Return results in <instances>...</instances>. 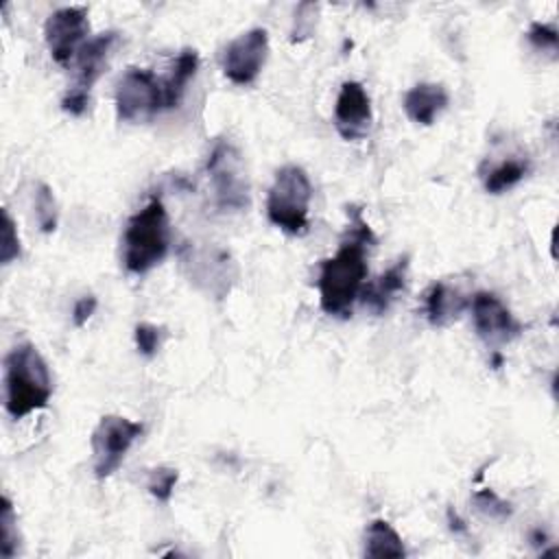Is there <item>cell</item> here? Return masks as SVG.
<instances>
[{"label":"cell","mask_w":559,"mask_h":559,"mask_svg":"<svg viewBox=\"0 0 559 559\" xmlns=\"http://www.w3.org/2000/svg\"><path fill=\"white\" fill-rule=\"evenodd\" d=\"M376 242L369 223L352 207L347 236L332 258H325L319 269V304L330 317L347 319L367 280V249Z\"/></svg>","instance_id":"cell-1"},{"label":"cell","mask_w":559,"mask_h":559,"mask_svg":"<svg viewBox=\"0 0 559 559\" xmlns=\"http://www.w3.org/2000/svg\"><path fill=\"white\" fill-rule=\"evenodd\" d=\"M52 395L50 369L33 343L15 345L4 358V411L22 419L46 408Z\"/></svg>","instance_id":"cell-2"},{"label":"cell","mask_w":559,"mask_h":559,"mask_svg":"<svg viewBox=\"0 0 559 559\" xmlns=\"http://www.w3.org/2000/svg\"><path fill=\"white\" fill-rule=\"evenodd\" d=\"M168 247H170L168 212L164 201L159 197H153L124 225V231L120 238L122 266L133 275H144L166 258Z\"/></svg>","instance_id":"cell-3"},{"label":"cell","mask_w":559,"mask_h":559,"mask_svg":"<svg viewBox=\"0 0 559 559\" xmlns=\"http://www.w3.org/2000/svg\"><path fill=\"white\" fill-rule=\"evenodd\" d=\"M312 201V183L306 170L297 164H286L275 173L266 197L269 221L290 236H301L308 229V210Z\"/></svg>","instance_id":"cell-4"},{"label":"cell","mask_w":559,"mask_h":559,"mask_svg":"<svg viewBox=\"0 0 559 559\" xmlns=\"http://www.w3.org/2000/svg\"><path fill=\"white\" fill-rule=\"evenodd\" d=\"M205 170L212 183L214 203L223 212H242L249 207V177L240 151L227 142L218 140L205 162Z\"/></svg>","instance_id":"cell-5"},{"label":"cell","mask_w":559,"mask_h":559,"mask_svg":"<svg viewBox=\"0 0 559 559\" xmlns=\"http://www.w3.org/2000/svg\"><path fill=\"white\" fill-rule=\"evenodd\" d=\"M116 114L124 122H144L166 109L162 76L146 68H127L116 81Z\"/></svg>","instance_id":"cell-6"},{"label":"cell","mask_w":559,"mask_h":559,"mask_svg":"<svg viewBox=\"0 0 559 559\" xmlns=\"http://www.w3.org/2000/svg\"><path fill=\"white\" fill-rule=\"evenodd\" d=\"M144 424L122 415H103L96 424L92 445V469L96 478H109L124 461L131 445L142 437Z\"/></svg>","instance_id":"cell-7"},{"label":"cell","mask_w":559,"mask_h":559,"mask_svg":"<svg viewBox=\"0 0 559 559\" xmlns=\"http://www.w3.org/2000/svg\"><path fill=\"white\" fill-rule=\"evenodd\" d=\"M179 258L190 282L203 293L216 299H223L231 290L236 269L227 251L218 247L183 245L179 251Z\"/></svg>","instance_id":"cell-8"},{"label":"cell","mask_w":559,"mask_h":559,"mask_svg":"<svg viewBox=\"0 0 559 559\" xmlns=\"http://www.w3.org/2000/svg\"><path fill=\"white\" fill-rule=\"evenodd\" d=\"M269 57V33L262 26H253L234 37L221 55L223 74L234 85H251Z\"/></svg>","instance_id":"cell-9"},{"label":"cell","mask_w":559,"mask_h":559,"mask_svg":"<svg viewBox=\"0 0 559 559\" xmlns=\"http://www.w3.org/2000/svg\"><path fill=\"white\" fill-rule=\"evenodd\" d=\"M87 33V7H61L52 11L44 22V39L48 52L59 66H68L72 59H76Z\"/></svg>","instance_id":"cell-10"},{"label":"cell","mask_w":559,"mask_h":559,"mask_svg":"<svg viewBox=\"0 0 559 559\" xmlns=\"http://www.w3.org/2000/svg\"><path fill=\"white\" fill-rule=\"evenodd\" d=\"M467 306L472 310L474 330L487 345H504L524 332V325L496 293L478 290Z\"/></svg>","instance_id":"cell-11"},{"label":"cell","mask_w":559,"mask_h":559,"mask_svg":"<svg viewBox=\"0 0 559 559\" xmlns=\"http://www.w3.org/2000/svg\"><path fill=\"white\" fill-rule=\"evenodd\" d=\"M371 100L362 83L345 81L334 105V127L343 140H360L371 127Z\"/></svg>","instance_id":"cell-12"},{"label":"cell","mask_w":559,"mask_h":559,"mask_svg":"<svg viewBox=\"0 0 559 559\" xmlns=\"http://www.w3.org/2000/svg\"><path fill=\"white\" fill-rule=\"evenodd\" d=\"M116 44H118V31H105L87 39L76 55V79L70 90L90 96L92 85L103 74Z\"/></svg>","instance_id":"cell-13"},{"label":"cell","mask_w":559,"mask_h":559,"mask_svg":"<svg viewBox=\"0 0 559 559\" xmlns=\"http://www.w3.org/2000/svg\"><path fill=\"white\" fill-rule=\"evenodd\" d=\"M408 277V255L400 258L395 264H391L384 273H380L376 280L367 282L360 290V301L371 314H384L395 297L406 288Z\"/></svg>","instance_id":"cell-14"},{"label":"cell","mask_w":559,"mask_h":559,"mask_svg":"<svg viewBox=\"0 0 559 559\" xmlns=\"http://www.w3.org/2000/svg\"><path fill=\"white\" fill-rule=\"evenodd\" d=\"M448 90L441 83H417L404 94L402 107L408 120L428 127L448 107Z\"/></svg>","instance_id":"cell-15"},{"label":"cell","mask_w":559,"mask_h":559,"mask_svg":"<svg viewBox=\"0 0 559 559\" xmlns=\"http://www.w3.org/2000/svg\"><path fill=\"white\" fill-rule=\"evenodd\" d=\"M467 299L445 282H432L424 293V314L432 328H445L461 317Z\"/></svg>","instance_id":"cell-16"},{"label":"cell","mask_w":559,"mask_h":559,"mask_svg":"<svg viewBox=\"0 0 559 559\" xmlns=\"http://www.w3.org/2000/svg\"><path fill=\"white\" fill-rule=\"evenodd\" d=\"M365 557L371 559H400L406 557V546L400 533L382 518L371 520L365 528Z\"/></svg>","instance_id":"cell-17"},{"label":"cell","mask_w":559,"mask_h":559,"mask_svg":"<svg viewBox=\"0 0 559 559\" xmlns=\"http://www.w3.org/2000/svg\"><path fill=\"white\" fill-rule=\"evenodd\" d=\"M197 70H199V52L194 48H183L177 55L170 72L166 76H162L164 94H166V109H173L181 103L186 87L194 79Z\"/></svg>","instance_id":"cell-18"},{"label":"cell","mask_w":559,"mask_h":559,"mask_svg":"<svg viewBox=\"0 0 559 559\" xmlns=\"http://www.w3.org/2000/svg\"><path fill=\"white\" fill-rule=\"evenodd\" d=\"M528 159H504L483 175V186L489 194H502L504 190L518 186L528 175Z\"/></svg>","instance_id":"cell-19"},{"label":"cell","mask_w":559,"mask_h":559,"mask_svg":"<svg viewBox=\"0 0 559 559\" xmlns=\"http://www.w3.org/2000/svg\"><path fill=\"white\" fill-rule=\"evenodd\" d=\"M20 548V533H17V515L9 496H2V511H0V555L11 559L17 555Z\"/></svg>","instance_id":"cell-20"},{"label":"cell","mask_w":559,"mask_h":559,"mask_svg":"<svg viewBox=\"0 0 559 559\" xmlns=\"http://www.w3.org/2000/svg\"><path fill=\"white\" fill-rule=\"evenodd\" d=\"M35 218L44 234H52L57 229L59 210H57L55 194L46 183H37L35 188Z\"/></svg>","instance_id":"cell-21"},{"label":"cell","mask_w":559,"mask_h":559,"mask_svg":"<svg viewBox=\"0 0 559 559\" xmlns=\"http://www.w3.org/2000/svg\"><path fill=\"white\" fill-rule=\"evenodd\" d=\"M472 502L476 507L478 513H483L489 520H507L513 513L511 502H507L504 498H500L493 489H478L472 493Z\"/></svg>","instance_id":"cell-22"},{"label":"cell","mask_w":559,"mask_h":559,"mask_svg":"<svg viewBox=\"0 0 559 559\" xmlns=\"http://www.w3.org/2000/svg\"><path fill=\"white\" fill-rule=\"evenodd\" d=\"M164 338H166V328L162 325H155V323H148V321H140L133 330V341H135V347L138 352L144 356V358H153L162 345H164Z\"/></svg>","instance_id":"cell-23"},{"label":"cell","mask_w":559,"mask_h":559,"mask_svg":"<svg viewBox=\"0 0 559 559\" xmlns=\"http://www.w3.org/2000/svg\"><path fill=\"white\" fill-rule=\"evenodd\" d=\"M179 480V472L175 467H168V465H159V467H153L148 472V480H146V489L148 493L159 500V502H168L173 491H175V485Z\"/></svg>","instance_id":"cell-24"},{"label":"cell","mask_w":559,"mask_h":559,"mask_svg":"<svg viewBox=\"0 0 559 559\" xmlns=\"http://www.w3.org/2000/svg\"><path fill=\"white\" fill-rule=\"evenodd\" d=\"M20 255H22V245H20L17 227H15V221L11 218L9 210L4 207L2 210V236H0V262L11 264Z\"/></svg>","instance_id":"cell-25"},{"label":"cell","mask_w":559,"mask_h":559,"mask_svg":"<svg viewBox=\"0 0 559 559\" xmlns=\"http://www.w3.org/2000/svg\"><path fill=\"white\" fill-rule=\"evenodd\" d=\"M526 37L528 41L542 50V52H557V46H559V35H557V28L552 24H544V22H531L528 31H526Z\"/></svg>","instance_id":"cell-26"},{"label":"cell","mask_w":559,"mask_h":559,"mask_svg":"<svg viewBox=\"0 0 559 559\" xmlns=\"http://www.w3.org/2000/svg\"><path fill=\"white\" fill-rule=\"evenodd\" d=\"M96 306H98V299L94 295H83L76 299L74 308H72V321L76 328H83L90 317L96 312Z\"/></svg>","instance_id":"cell-27"},{"label":"cell","mask_w":559,"mask_h":559,"mask_svg":"<svg viewBox=\"0 0 559 559\" xmlns=\"http://www.w3.org/2000/svg\"><path fill=\"white\" fill-rule=\"evenodd\" d=\"M448 526H450V531L454 533V535H467V524H465V520L452 509V507H448Z\"/></svg>","instance_id":"cell-28"}]
</instances>
